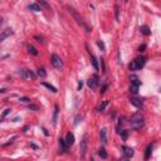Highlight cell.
<instances>
[{
    "instance_id": "7a4b0ae2",
    "label": "cell",
    "mask_w": 161,
    "mask_h": 161,
    "mask_svg": "<svg viewBox=\"0 0 161 161\" xmlns=\"http://www.w3.org/2000/svg\"><path fill=\"white\" fill-rule=\"evenodd\" d=\"M146 63V58L145 57H137L135 58L132 62L130 63V71H140Z\"/></svg>"
},
{
    "instance_id": "8992f818",
    "label": "cell",
    "mask_w": 161,
    "mask_h": 161,
    "mask_svg": "<svg viewBox=\"0 0 161 161\" xmlns=\"http://www.w3.org/2000/svg\"><path fill=\"white\" fill-rule=\"evenodd\" d=\"M51 62H52V64H53V67H55L57 69H60V68L63 67L62 59H60V57H59V55H57V54H53V55H52Z\"/></svg>"
},
{
    "instance_id": "d4e9b609",
    "label": "cell",
    "mask_w": 161,
    "mask_h": 161,
    "mask_svg": "<svg viewBox=\"0 0 161 161\" xmlns=\"http://www.w3.org/2000/svg\"><path fill=\"white\" fill-rule=\"evenodd\" d=\"M118 133L121 135V137L124 140H127V137H128V131H126V130H124V131H118Z\"/></svg>"
},
{
    "instance_id": "836d02e7",
    "label": "cell",
    "mask_w": 161,
    "mask_h": 161,
    "mask_svg": "<svg viewBox=\"0 0 161 161\" xmlns=\"http://www.w3.org/2000/svg\"><path fill=\"white\" fill-rule=\"evenodd\" d=\"M145 48H146V45H145V44H142V45H141V47H140V48H139V51H140V52H142V51H143V49H145Z\"/></svg>"
},
{
    "instance_id": "4fadbf2b",
    "label": "cell",
    "mask_w": 161,
    "mask_h": 161,
    "mask_svg": "<svg viewBox=\"0 0 161 161\" xmlns=\"http://www.w3.org/2000/svg\"><path fill=\"white\" fill-rule=\"evenodd\" d=\"M66 141L67 143H68V146H71L74 143V135H73L72 132H68L67 133V136H66Z\"/></svg>"
},
{
    "instance_id": "277c9868",
    "label": "cell",
    "mask_w": 161,
    "mask_h": 161,
    "mask_svg": "<svg viewBox=\"0 0 161 161\" xmlns=\"http://www.w3.org/2000/svg\"><path fill=\"white\" fill-rule=\"evenodd\" d=\"M88 139H89V136L86 133V135H84V136H83V139H82V141H81L80 152H81V156H82V157H84V156H86V152H87V146H88Z\"/></svg>"
},
{
    "instance_id": "ffe728a7",
    "label": "cell",
    "mask_w": 161,
    "mask_h": 161,
    "mask_svg": "<svg viewBox=\"0 0 161 161\" xmlns=\"http://www.w3.org/2000/svg\"><path fill=\"white\" fill-rule=\"evenodd\" d=\"M98 155L102 157V159H106V157H107V152H106V150H104V147L99 149V150H98Z\"/></svg>"
},
{
    "instance_id": "d6a6232c",
    "label": "cell",
    "mask_w": 161,
    "mask_h": 161,
    "mask_svg": "<svg viewBox=\"0 0 161 161\" xmlns=\"http://www.w3.org/2000/svg\"><path fill=\"white\" fill-rule=\"evenodd\" d=\"M80 118H82V117H81L80 115H78L77 117H76V121H74V125H77V124H78V122H80Z\"/></svg>"
},
{
    "instance_id": "83f0119b",
    "label": "cell",
    "mask_w": 161,
    "mask_h": 161,
    "mask_svg": "<svg viewBox=\"0 0 161 161\" xmlns=\"http://www.w3.org/2000/svg\"><path fill=\"white\" fill-rule=\"evenodd\" d=\"M11 112V110H10V108H7V110H5L4 111V112H3V115H1V117H3V118H4V117H7L8 115H9V113Z\"/></svg>"
},
{
    "instance_id": "9c48e42d",
    "label": "cell",
    "mask_w": 161,
    "mask_h": 161,
    "mask_svg": "<svg viewBox=\"0 0 161 161\" xmlns=\"http://www.w3.org/2000/svg\"><path fill=\"white\" fill-rule=\"evenodd\" d=\"M122 150H124V155H125L126 159H131V157L133 156V150L131 147L124 146V147H122Z\"/></svg>"
},
{
    "instance_id": "d6986e66",
    "label": "cell",
    "mask_w": 161,
    "mask_h": 161,
    "mask_svg": "<svg viewBox=\"0 0 161 161\" xmlns=\"http://www.w3.org/2000/svg\"><path fill=\"white\" fill-rule=\"evenodd\" d=\"M28 52H29V53H30L32 55H38V51H37L35 48H34L33 45H30V44L28 45Z\"/></svg>"
},
{
    "instance_id": "2e32d148",
    "label": "cell",
    "mask_w": 161,
    "mask_h": 161,
    "mask_svg": "<svg viewBox=\"0 0 161 161\" xmlns=\"http://www.w3.org/2000/svg\"><path fill=\"white\" fill-rule=\"evenodd\" d=\"M29 9L33 10V11H40V10H42V7H40V5L37 3V4H30V5H29Z\"/></svg>"
},
{
    "instance_id": "4dcf8cb0",
    "label": "cell",
    "mask_w": 161,
    "mask_h": 161,
    "mask_svg": "<svg viewBox=\"0 0 161 161\" xmlns=\"http://www.w3.org/2000/svg\"><path fill=\"white\" fill-rule=\"evenodd\" d=\"M106 89H107V84H103V87H102V89H101V93H104Z\"/></svg>"
},
{
    "instance_id": "ac0fdd59",
    "label": "cell",
    "mask_w": 161,
    "mask_h": 161,
    "mask_svg": "<svg viewBox=\"0 0 161 161\" xmlns=\"http://www.w3.org/2000/svg\"><path fill=\"white\" fill-rule=\"evenodd\" d=\"M141 33L143 34V35H150V29H149L147 25H143V27H141Z\"/></svg>"
},
{
    "instance_id": "9a60e30c",
    "label": "cell",
    "mask_w": 161,
    "mask_h": 161,
    "mask_svg": "<svg viewBox=\"0 0 161 161\" xmlns=\"http://www.w3.org/2000/svg\"><path fill=\"white\" fill-rule=\"evenodd\" d=\"M101 141L103 143L107 142V130L106 128H102L101 130Z\"/></svg>"
},
{
    "instance_id": "8fae6325",
    "label": "cell",
    "mask_w": 161,
    "mask_h": 161,
    "mask_svg": "<svg viewBox=\"0 0 161 161\" xmlns=\"http://www.w3.org/2000/svg\"><path fill=\"white\" fill-rule=\"evenodd\" d=\"M13 34V30H11L10 28H8V29H5V30H3V33H1V35H0V42H3V40H5V38L7 37H9Z\"/></svg>"
},
{
    "instance_id": "1f68e13d",
    "label": "cell",
    "mask_w": 161,
    "mask_h": 161,
    "mask_svg": "<svg viewBox=\"0 0 161 161\" xmlns=\"http://www.w3.org/2000/svg\"><path fill=\"white\" fill-rule=\"evenodd\" d=\"M20 101H22V102H25V103H27V102H29L30 99L27 98V97H23V98H20Z\"/></svg>"
},
{
    "instance_id": "484cf974",
    "label": "cell",
    "mask_w": 161,
    "mask_h": 161,
    "mask_svg": "<svg viewBox=\"0 0 161 161\" xmlns=\"http://www.w3.org/2000/svg\"><path fill=\"white\" fill-rule=\"evenodd\" d=\"M58 112H59V110H58V106H55L54 116H53V125H55V124H57V117H58Z\"/></svg>"
},
{
    "instance_id": "7c38bea8",
    "label": "cell",
    "mask_w": 161,
    "mask_h": 161,
    "mask_svg": "<svg viewBox=\"0 0 161 161\" xmlns=\"http://www.w3.org/2000/svg\"><path fill=\"white\" fill-rule=\"evenodd\" d=\"M59 146H60V152L67 151V149H68V143H67L66 139H59Z\"/></svg>"
},
{
    "instance_id": "f1b7e54d",
    "label": "cell",
    "mask_w": 161,
    "mask_h": 161,
    "mask_svg": "<svg viewBox=\"0 0 161 161\" xmlns=\"http://www.w3.org/2000/svg\"><path fill=\"white\" fill-rule=\"evenodd\" d=\"M29 110H34V111H38L39 107L35 106V104H29Z\"/></svg>"
},
{
    "instance_id": "cb8c5ba5",
    "label": "cell",
    "mask_w": 161,
    "mask_h": 161,
    "mask_svg": "<svg viewBox=\"0 0 161 161\" xmlns=\"http://www.w3.org/2000/svg\"><path fill=\"white\" fill-rule=\"evenodd\" d=\"M151 151H152V146H147V149H146V152H145V159L147 160L149 157H150V155H151Z\"/></svg>"
},
{
    "instance_id": "ba28073f",
    "label": "cell",
    "mask_w": 161,
    "mask_h": 161,
    "mask_svg": "<svg viewBox=\"0 0 161 161\" xmlns=\"http://www.w3.org/2000/svg\"><path fill=\"white\" fill-rule=\"evenodd\" d=\"M87 84H88V87L91 89H96L98 87V84H99L98 76H93V77H91L88 80V82H87Z\"/></svg>"
},
{
    "instance_id": "5b68a950",
    "label": "cell",
    "mask_w": 161,
    "mask_h": 161,
    "mask_svg": "<svg viewBox=\"0 0 161 161\" xmlns=\"http://www.w3.org/2000/svg\"><path fill=\"white\" fill-rule=\"evenodd\" d=\"M140 86H141V82L137 80L136 77L132 78V81H131V86H130V92L133 93V95H136L137 92H139V88Z\"/></svg>"
},
{
    "instance_id": "5bb4252c",
    "label": "cell",
    "mask_w": 161,
    "mask_h": 161,
    "mask_svg": "<svg viewBox=\"0 0 161 161\" xmlns=\"http://www.w3.org/2000/svg\"><path fill=\"white\" fill-rule=\"evenodd\" d=\"M91 60H92V64H93V67H95V69H99V66H98V59L96 58V55L95 54H91Z\"/></svg>"
},
{
    "instance_id": "6da1fadb",
    "label": "cell",
    "mask_w": 161,
    "mask_h": 161,
    "mask_svg": "<svg viewBox=\"0 0 161 161\" xmlns=\"http://www.w3.org/2000/svg\"><path fill=\"white\" fill-rule=\"evenodd\" d=\"M130 124L131 127L135 128V130H140L143 125V116L141 113H135V115L130 118Z\"/></svg>"
},
{
    "instance_id": "f546056e",
    "label": "cell",
    "mask_w": 161,
    "mask_h": 161,
    "mask_svg": "<svg viewBox=\"0 0 161 161\" xmlns=\"http://www.w3.org/2000/svg\"><path fill=\"white\" fill-rule=\"evenodd\" d=\"M97 44H98V47L102 49V51H104V44L101 42V40H98V42H97Z\"/></svg>"
},
{
    "instance_id": "603a6c76",
    "label": "cell",
    "mask_w": 161,
    "mask_h": 161,
    "mask_svg": "<svg viewBox=\"0 0 161 161\" xmlns=\"http://www.w3.org/2000/svg\"><path fill=\"white\" fill-rule=\"evenodd\" d=\"M37 74L39 76V77L44 78L45 76H47V73H45V69H44V68H39V69H38V72H37Z\"/></svg>"
},
{
    "instance_id": "d590c367",
    "label": "cell",
    "mask_w": 161,
    "mask_h": 161,
    "mask_svg": "<svg viewBox=\"0 0 161 161\" xmlns=\"http://www.w3.org/2000/svg\"><path fill=\"white\" fill-rule=\"evenodd\" d=\"M81 88H82V82H80V84H78V89L81 91Z\"/></svg>"
},
{
    "instance_id": "3957f363",
    "label": "cell",
    "mask_w": 161,
    "mask_h": 161,
    "mask_svg": "<svg viewBox=\"0 0 161 161\" xmlns=\"http://www.w3.org/2000/svg\"><path fill=\"white\" fill-rule=\"evenodd\" d=\"M67 9H68V11H69V13H71L72 15H73V18H74L76 20H77V23H78V24H80L81 27H83V28H84V30H86L87 33H88V32L91 30V29H89L88 25H87L86 23L83 22V18H82V16H81L80 14H78V13H77V11H76L74 9H73V8H71V7H67Z\"/></svg>"
},
{
    "instance_id": "e575fe53",
    "label": "cell",
    "mask_w": 161,
    "mask_h": 161,
    "mask_svg": "<svg viewBox=\"0 0 161 161\" xmlns=\"http://www.w3.org/2000/svg\"><path fill=\"white\" fill-rule=\"evenodd\" d=\"M0 92H1V93H5V92H7V88H1V91H0Z\"/></svg>"
},
{
    "instance_id": "e0dca14e",
    "label": "cell",
    "mask_w": 161,
    "mask_h": 161,
    "mask_svg": "<svg viewBox=\"0 0 161 161\" xmlns=\"http://www.w3.org/2000/svg\"><path fill=\"white\" fill-rule=\"evenodd\" d=\"M42 84L44 87H47V88H48L49 91H52V92L53 93H57V88H55V87H53L52 86V84H49V83H47V82H42Z\"/></svg>"
},
{
    "instance_id": "7402d4cb",
    "label": "cell",
    "mask_w": 161,
    "mask_h": 161,
    "mask_svg": "<svg viewBox=\"0 0 161 161\" xmlns=\"http://www.w3.org/2000/svg\"><path fill=\"white\" fill-rule=\"evenodd\" d=\"M38 4H39L40 7L45 8V9H49V4L45 1V0H38Z\"/></svg>"
},
{
    "instance_id": "4316f807",
    "label": "cell",
    "mask_w": 161,
    "mask_h": 161,
    "mask_svg": "<svg viewBox=\"0 0 161 161\" xmlns=\"http://www.w3.org/2000/svg\"><path fill=\"white\" fill-rule=\"evenodd\" d=\"M118 14H120V8H118V5H115V15H116V20H118V19H120Z\"/></svg>"
},
{
    "instance_id": "52a82bcc",
    "label": "cell",
    "mask_w": 161,
    "mask_h": 161,
    "mask_svg": "<svg viewBox=\"0 0 161 161\" xmlns=\"http://www.w3.org/2000/svg\"><path fill=\"white\" fill-rule=\"evenodd\" d=\"M19 74H20V77L24 78V80H34V78H35V74L32 71H29V69H20Z\"/></svg>"
},
{
    "instance_id": "30bf717a",
    "label": "cell",
    "mask_w": 161,
    "mask_h": 161,
    "mask_svg": "<svg viewBox=\"0 0 161 161\" xmlns=\"http://www.w3.org/2000/svg\"><path fill=\"white\" fill-rule=\"evenodd\" d=\"M130 102L133 104L135 107H137V108L142 107V103H143L141 99H140V98H136V97H131V98H130Z\"/></svg>"
},
{
    "instance_id": "44dd1931",
    "label": "cell",
    "mask_w": 161,
    "mask_h": 161,
    "mask_svg": "<svg viewBox=\"0 0 161 161\" xmlns=\"http://www.w3.org/2000/svg\"><path fill=\"white\" fill-rule=\"evenodd\" d=\"M108 103H110V102H108V101H103V102H102V103H101V106L98 107V111H99V112H102V111H104V108H106V107L108 106Z\"/></svg>"
}]
</instances>
